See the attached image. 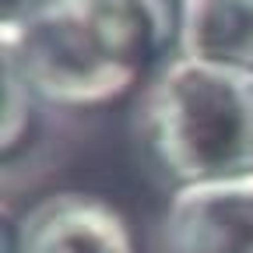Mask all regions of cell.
Returning <instances> with one entry per match:
<instances>
[{"instance_id": "6da1fadb", "label": "cell", "mask_w": 253, "mask_h": 253, "mask_svg": "<svg viewBox=\"0 0 253 253\" xmlns=\"http://www.w3.org/2000/svg\"><path fill=\"white\" fill-rule=\"evenodd\" d=\"M176 39L172 0H18L0 53L25 71L39 102L99 109L130 91Z\"/></svg>"}, {"instance_id": "7a4b0ae2", "label": "cell", "mask_w": 253, "mask_h": 253, "mask_svg": "<svg viewBox=\"0 0 253 253\" xmlns=\"http://www.w3.org/2000/svg\"><path fill=\"white\" fill-rule=\"evenodd\" d=\"M141 134L176 186L253 172V74L172 56L141 106Z\"/></svg>"}, {"instance_id": "3957f363", "label": "cell", "mask_w": 253, "mask_h": 253, "mask_svg": "<svg viewBox=\"0 0 253 253\" xmlns=\"http://www.w3.org/2000/svg\"><path fill=\"white\" fill-rule=\"evenodd\" d=\"M162 246L166 253H253V172L176 186Z\"/></svg>"}, {"instance_id": "277c9868", "label": "cell", "mask_w": 253, "mask_h": 253, "mask_svg": "<svg viewBox=\"0 0 253 253\" xmlns=\"http://www.w3.org/2000/svg\"><path fill=\"white\" fill-rule=\"evenodd\" d=\"M11 253H134V239L106 201L53 194L18 221Z\"/></svg>"}, {"instance_id": "5b68a950", "label": "cell", "mask_w": 253, "mask_h": 253, "mask_svg": "<svg viewBox=\"0 0 253 253\" xmlns=\"http://www.w3.org/2000/svg\"><path fill=\"white\" fill-rule=\"evenodd\" d=\"M176 56L253 74V0H179Z\"/></svg>"}, {"instance_id": "8992f818", "label": "cell", "mask_w": 253, "mask_h": 253, "mask_svg": "<svg viewBox=\"0 0 253 253\" xmlns=\"http://www.w3.org/2000/svg\"><path fill=\"white\" fill-rule=\"evenodd\" d=\"M0 78H4V88H0V102H4V120H0V144H4V155H11L32 126V106L39 102L36 88L28 84L25 71L18 63L0 53Z\"/></svg>"}]
</instances>
